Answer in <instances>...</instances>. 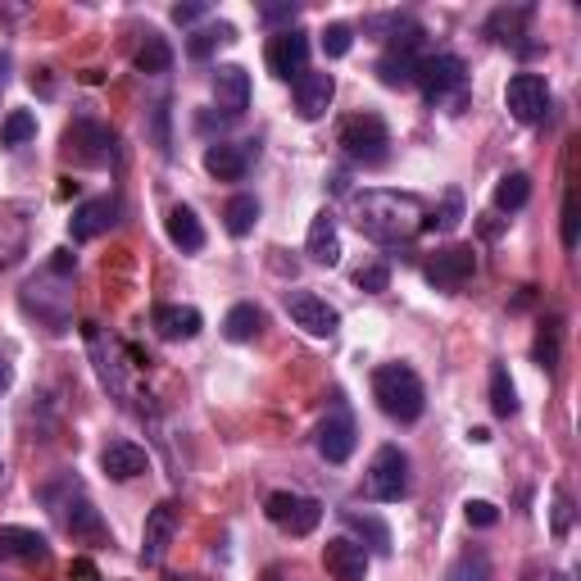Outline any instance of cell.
<instances>
[{
    "label": "cell",
    "instance_id": "obj_10",
    "mask_svg": "<svg viewBox=\"0 0 581 581\" xmlns=\"http://www.w3.org/2000/svg\"><path fill=\"white\" fill-rule=\"evenodd\" d=\"M472 273H477V250L472 245H445V250H437V255L422 264L427 287H437L445 295L464 291L472 282Z\"/></svg>",
    "mask_w": 581,
    "mask_h": 581
},
{
    "label": "cell",
    "instance_id": "obj_50",
    "mask_svg": "<svg viewBox=\"0 0 581 581\" xmlns=\"http://www.w3.org/2000/svg\"><path fill=\"white\" fill-rule=\"evenodd\" d=\"M550 581H568V577H564V572H554V577H550Z\"/></svg>",
    "mask_w": 581,
    "mask_h": 581
},
{
    "label": "cell",
    "instance_id": "obj_37",
    "mask_svg": "<svg viewBox=\"0 0 581 581\" xmlns=\"http://www.w3.org/2000/svg\"><path fill=\"white\" fill-rule=\"evenodd\" d=\"M464 223V195L459 191H445V205H441V214H427V223H422V232H454V227Z\"/></svg>",
    "mask_w": 581,
    "mask_h": 581
},
{
    "label": "cell",
    "instance_id": "obj_19",
    "mask_svg": "<svg viewBox=\"0 0 581 581\" xmlns=\"http://www.w3.org/2000/svg\"><path fill=\"white\" fill-rule=\"evenodd\" d=\"M214 100L227 118H241L250 110V73L241 64H218L214 68Z\"/></svg>",
    "mask_w": 581,
    "mask_h": 581
},
{
    "label": "cell",
    "instance_id": "obj_11",
    "mask_svg": "<svg viewBox=\"0 0 581 581\" xmlns=\"http://www.w3.org/2000/svg\"><path fill=\"white\" fill-rule=\"evenodd\" d=\"M178 527H182V504L178 500H160L155 509L146 514V527H141V564L146 568L164 564V554H168L173 536H178Z\"/></svg>",
    "mask_w": 581,
    "mask_h": 581
},
{
    "label": "cell",
    "instance_id": "obj_29",
    "mask_svg": "<svg viewBox=\"0 0 581 581\" xmlns=\"http://www.w3.org/2000/svg\"><path fill=\"white\" fill-rule=\"evenodd\" d=\"M527 200H532V178H527L522 168L504 173V178L495 182V210H500V214H518Z\"/></svg>",
    "mask_w": 581,
    "mask_h": 581
},
{
    "label": "cell",
    "instance_id": "obj_41",
    "mask_svg": "<svg viewBox=\"0 0 581 581\" xmlns=\"http://www.w3.org/2000/svg\"><path fill=\"white\" fill-rule=\"evenodd\" d=\"M572 527V500L568 491H554V536H568Z\"/></svg>",
    "mask_w": 581,
    "mask_h": 581
},
{
    "label": "cell",
    "instance_id": "obj_40",
    "mask_svg": "<svg viewBox=\"0 0 581 581\" xmlns=\"http://www.w3.org/2000/svg\"><path fill=\"white\" fill-rule=\"evenodd\" d=\"M464 518H468L472 527H495V522H500V509H495L491 500H468V504H464Z\"/></svg>",
    "mask_w": 581,
    "mask_h": 581
},
{
    "label": "cell",
    "instance_id": "obj_3",
    "mask_svg": "<svg viewBox=\"0 0 581 581\" xmlns=\"http://www.w3.org/2000/svg\"><path fill=\"white\" fill-rule=\"evenodd\" d=\"M337 146L345 150V160H355L364 168H382L391 160V128L382 114H350L341 128H337Z\"/></svg>",
    "mask_w": 581,
    "mask_h": 581
},
{
    "label": "cell",
    "instance_id": "obj_6",
    "mask_svg": "<svg viewBox=\"0 0 581 581\" xmlns=\"http://www.w3.org/2000/svg\"><path fill=\"white\" fill-rule=\"evenodd\" d=\"M64 160L83 164V168H105L114 160V132L110 123H96V118H78L64 128Z\"/></svg>",
    "mask_w": 581,
    "mask_h": 581
},
{
    "label": "cell",
    "instance_id": "obj_26",
    "mask_svg": "<svg viewBox=\"0 0 581 581\" xmlns=\"http://www.w3.org/2000/svg\"><path fill=\"white\" fill-rule=\"evenodd\" d=\"M255 223H260V200L250 195V191H237L232 200L223 205V227H227V237H250L255 232Z\"/></svg>",
    "mask_w": 581,
    "mask_h": 581
},
{
    "label": "cell",
    "instance_id": "obj_48",
    "mask_svg": "<svg viewBox=\"0 0 581 581\" xmlns=\"http://www.w3.org/2000/svg\"><path fill=\"white\" fill-rule=\"evenodd\" d=\"M5 73H10V60L0 55V91H5Z\"/></svg>",
    "mask_w": 581,
    "mask_h": 581
},
{
    "label": "cell",
    "instance_id": "obj_7",
    "mask_svg": "<svg viewBox=\"0 0 581 581\" xmlns=\"http://www.w3.org/2000/svg\"><path fill=\"white\" fill-rule=\"evenodd\" d=\"M504 105H509V114L518 123H527V128H541L554 110V91L541 73H514L509 87H504Z\"/></svg>",
    "mask_w": 581,
    "mask_h": 581
},
{
    "label": "cell",
    "instance_id": "obj_35",
    "mask_svg": "<svg viewBox=\"0 0 581 581\" xmlns=\"http://www.w3.org/2000/svg\"><path fill=\"white\" fill-rule=\"evenodd\" d=\"M37 137V114L33 110H14L5 123H0V146H23V141H33Z\"/></svg>",
    "mask_w": 581,
    "mask_h": 581
},
{
    "label": "cell",
    "instance_id": "obj_49",
    "mask_svg": "<svg viewBox=\"0 0 581 581\" xmlns=\"http://www.w3.org/2000/svg\"><path fill=\"white\" fill-rule=\"evenodd\" d=\"M522 581H541V572H536V568H527V572H522Z\"/></svg>",
    "mask_w": 581,
    "mask_h": 581
},
{
    "label": "cell",
    "instance_id": "obj_14",
    "mask_svg": "<svg viewBox=\"0 0 581 581\" xmlns=\"http://www.w3.org/2000/svg\"><path fill=\"white\" fill-rule=\"evenodd\" d=\"M118 214H123V200H118V195L83 200V205L73 210V218H68V237H73V241H96V237H105L110 227L118 223Z\"/></svg>",
    "mask_w": 581,
    "mask_h": 581
},
{
    "label": "cell",
    "instance_id": "obj_38",
    "mask_svg": "<svg viewBox=\"0 0 581 581\" xmlns=\"http://www.w3.org/2000/svg\"><path fill=\"white\" fill-rule=\"evenodd\" d=\"M450 581H491V559L482 550H468L450 564Z\"/></svg>",
    "mask_w": 581,
    "mask_h": 581
},
{
    "label": "cell",
    "instance_id": "obj_20",
    "mask_svg": "<svg viewBox=\"0 0 581 581\" xmlns=\"http://www.w3.org/2000/svg\"><path fill=\"white\" fill-rule=\"evenodd\" d=\"M146 468H150V454L137 441H110L100 450V472H105L110 482H132Z\"/></svg>",
    "mask_w": 581,
    "mask_h": 581
},
{
    "label": "cell",
    "instance_id": "obj_32",
    "mask_svg": "<svg viewBox=\"0 0 581 581\" xmlns=\"http://www.w3.org/2000/svg\"><path fill=\"white\" fill-rule=\"evenodd\" d=\"M223 41H237V28H232V23H205V28L191 33L187 55H191V60H210L214 46H223Z\"/></svg>",
    "mask_w": 581,
    "mask_h": 581
},
{
    "label": "cell",
    "instance_id": "obj_5",
    "mask_svg": "<svg viewBox=\"0 0 581 581\" xmlns=\"http://www.w3.org/2000/svg\"><path fill=\"white\" fill-rule=\"evenodd\" d=\"M364 491L377 504H400L404 495H409V454H404L400 445H382V450H377L372 464H368Z\"/></svg>",
    "mask_w": 581,
    "mask_h": 581
},
{
    "label": "cell",
    "instance_id": "obj_46",
    "mask_svg": "<svg viewBox=\"0 0 581 581\" xmlns=\"http://www.w3.org/2000/svg\"><path fill=\"white\" fill-rule=\"evenodd\" d=\"M50 268H55L60 277H64V273H73V255H68V250H55V260H50Z\"/></svg>",
    "mask_w": 581,
    "mask_h": 581
},
{
    "label": "cell",
    "instance_id": "obj_22",
    "mask_svg": "<svg viewBox=\"0 0 581 581\" xmlns=\"http://www.w3.org/2000/svg\"><path fill=\"white\" fill-rule=\"evenodd\" d=\"M150 323H155V332L164 341H195L200 327H205V314H200L195 305H160L155 314H150Z\"/></svg>",
    "mask_w": 581,
    "mask_h": 581
},
{
    "label": "cell",
    "instance_id": "obj_1",
    "mask_svg": "<svg viewBox=\"0 0 581 581\" xmlns=\"http://www.w3.org/2000/svg\"><path fill=\"white\" fill-rule=\"evenodd\" d=\"M350 214H355L359 232L377 245H409L427 223V205L414 191H387V187L350 195Z\"/></svg>",
    "mask_w": 581,
    "mask_h": 581
},
{
    "label": "cell",
    "instance_id": "obj_17",
    "mask_svg": "<svg viewBox=\"0 0 581 581\" xmlns=\"http://www.w3.org/2000/svg\"><path fill=\"white\" fill-rule=\"evenodd\" d=\"M255 160V141H214L205 150V173L218 182H241Z\"/></svg>",
    "mask_w": 581,
    "mask_h": 581
},
{
    "label": "cell",
    "instance_id": "obj_25",
    "mask_svg": "<svg viewBox=\"0 0 581 581\" xmlns=\"http://www.w3.org/2000/svg\"><path fill=\"white\" fill-rule=\"evenodd\" d=\"M168 241L182 250V255H195V250H205V227H200L195 210L191 205H173L168 210Z\"/></svg>",
    "mask_w": 581,
    "mask_h": 581
},
{
    "label": "cell",
    "instance_id": "obj_34",
    "mask_svg": "<svg viewBox=\"0 0 581 581\" xmlns=\"http://www.w3.org/2000/svg\"><path fill=\"white\" fill-rule=\"evenodd\" d=\"M491 409H495V418H514L518 414V391H514V377H509L504 364L491 368Z\"/></svg>",
    "mask_w": 581,
    "mask_h": 581
},
{
    "label": "cell",
    "instance_id": "obj_21",
    "mask_svg": "<svg viewBox=\"0 0 581 581\" xmlns=\"http://www.w3.org/2000/svg\"><path fill=\"white\" fill-rule=\"evenodd\" d=\"M0 554L18 564H46L50 559V541L37 532V527H0Z\"/></svg>",
    "mask_w": 581,
    "mask_h": 581
},
{
    "label": "cell",
    "instance_id": "obj_45",
    "mask_svg": "<svg viewBox=\"0 0 581 581\" xmlns=\"http://www.w3.org/2000/svg\"><path fill=\"white\" fill-rule=\"evenodd\" d=\"M295 14H300L295 5H264V10H260L264 23H295Z\"/></svg>",
    "mask_w": 581,
    "mask_h": 581
},
{
    "label": "cell",
    "instance_id": "obj_39",
    "mask_svg": "<svg viewBox=\"0 0 581 581\" xmlns=\"http://www.w3.org/2000/svg\"><path fill=\"white\" fill-rule=\"evenodd\" d=\"M355 287L368 291V295H382V291L391 287V268H387V264H364V268L355 273Z\"/></svg>",
    "mask_w": 581,
    "mask_h": 581
},
{
    "label": "cell",
    "instance_id": "obj_30",
    "mask_svg": "<svg viewBox=\"0 0 581 581\" xmlns=\"http://www.w3.org/2000/svg\"><path fill=\"white\" fill-rule=\"evenodd\" d=\"M60 518H64V527L73 536H105V522H100V514L91 509V500L87 495H78V504H64V509H55Z\"/></svg>",
    "mask_w": 581,
    "mask_h": 581
},
{
    "label": "cell",
    "instance_id": "obj_27",
    "mask_svg": "<svg viewBox=\"0 0 581 581\" xmlns=\"http://www.w3.org/2000/svg\"><path fill=\"white\" fill-rule=\"evenodd\" d=\"M264 332V310L260 305H232L227 310V318H223V337L227 341H237V345H245V341H255Z\"/></svg>",
    "mask_w": 581,
    "mask_h": 581
},
{
    "label": "cell",
    "instance_id": "obj_31",
    "mask_svg": "<svg viewBox=\"0 0 581 581\" xmlns=\"http://www.w3.org/2000/svg\"><path fill=\"white\" fill-rule=\"evenodd\" d=\"M345 518V527H355V532L377 550V554H391V527L382 522V518H372V514H359V509H345L341 514Z\"/></svg>",
    "mask_w": 581,
    "mask_h": 581
},
{
    "label": "cell",
    "instance_id": "obj_13",
    "mask_svg": "<svg viewBox=\"0 0 581 581\" xmlns=\"http://www.w3.org/2000/svg\"><path fill=\"white\" fill-rule=\"evenodd\" d=\"M268 73L282 83H295L300 73H310V33L300 28H282L273 41H268Z\"/></svg>",
    "mask_w": 581,
    "mask_h": 581
},
{
    "label": "cell",
    "instance_id": "obj_2",
    "mask_svg": "<svg viewBox=\"0 0 581 581\" xmlns=\"http://www.w3.org/2000/svg\"><path fill=\"white\" fill-rule=\"evenodd\" d=\"M372 400L391 422H418L427 414V391H422V377L409 364H382L372 368Z\"/></svg>",
    "mask_w": 581,
    "mask_h": 581
},
{
    "label": "cell",
    "instance_id": "obj_44",
    "mask_svg": "<svg viewBox=\"0 0 581 581\" xmlns=\"http://www.w3.org/2000/svg\"><path fill=\"white\" fill-rule=\"evenodd\" d=\"M68 581H105V577H100V568L91 559H73L68 564Z\"/></svg>",
    "mask_w": 581,
    "mask_h": 581
},
{
    "label": "cell",
    "instance_id": "obj_9",
    "mask_svg": "<svg viewBox=\"0 0 581 581\" xmlns=\"http://www.w3.org/2000/svg\"><path fill=\"white\" fill-rule=\"evenodd\" d=\"M264 514H268L273 527H282L287 536H310L323 522V504L310 500V495H295V491H273L264 500Z\"/></svg>",
    "mask_w": 581,
    "mask_h": 581
},
{
    "label": "cell",
    "instance_id": "obj_15",
    "mask_svg": "<svg viewBox=\"0 0 581 581\" xmlns=\"http://www.w3.org/2000/svg\"><path fill=\"white\" fill-rule=\"evenodd\" d=\"M314 441H318V454H323L327 464H345L350 454H355V441L359 437H355V418H350L345 404H337V409L318 422Z\"/></svg>",
    "mask_w": 581,
    "mask_h": 581
},
{
    "label": "cell",
    "instance_id": "obj_4",
    "mask_svg": "<svg viewBox=\"0 0 581 581\" xmlns=\"http://www.w3.org/2000/svg\"><path fill=\"white\" fill-rule=\"evenodd\" d=\"M418 46H422V28H418V23H404V18H400V28H395L391 46L382 50V60H377V78H382V87H395V91L414 87L418 64H422Z\"/></svg>",
    "mask_w": 581,
    "mask_h": 581
},
{
    "label": "cell",
    "instance_id": "obj_36",
    "mask_svg": "<svg viewBox=\"0 0 581 581\" xmlns=\"http://www.w3.org/2000/svg\"><path fill=\"white\" fill-rule=\"evenodd\" d=\"M318 46H323L327 60H345L350 46H355V28H350V23H327V28L318 33Z\"/></svg>",
    "mask_w": 581,
    "mask_h": 581
},
{
    "label": "cell",
    "instance_id": "obj_23",
    "mask_svg": "<svg viewBox=\"0 0 581 581\" xmlns=\"http://www.w3.org/2000/svg\"><path fill=\"white\" fill-rule=\"evenodd\" d=\"M305 255H310L314 264H323V268H332V264L341 260V232H337V218L327 214V210H318V214L310 218Z\"/></svg>",
    "mask_w": 581,
    "mask_h": 581
},
{
    "label": "cell",
    "instance_id": "obj_42",
    "mask_svg": "<svg viewBox=\"0 0 581 581\" xmlns=\"http://www.w3.org/2000/svg\"><path fill=\"white\" fill-rule=\"evenodd\" d=\"M564 245L577 250V195H564Z\"/></svg>",
    "mask_w": 581,
    "mask_h": 581
},
{
    "label": "cell",
    "instance_id": "obj_12",
    "mask_svg": "<svg viewBox=\"0 0 581 581\" xmlns=\"http://www.w3.org/2000/svg\"><path fill=\"white\" fill-rule=\"evenodd\" d=\"M287 314H291V323L300 327V332H310V337H318V341H332L337 337V327H341V314L327 305L323 295H314V291H287Z\"/></svg>",
    "mask_w": 581,
    "mask_h": 581
},
{
    "label": "cell",
    "instance_id": "obj_33",
    "mask_svg": "<svg viewBox=\"0 0 581 581\" xmlns=\"http://www.w3.org/2000/svg\"><path fill=\"white\" fill-rule=\"evenodd\" d=\"M173 68V46L160 37V33H146V41H141V50H137V73H168Z\"/></svg>",
    "mask_w": 581,
    "mask_h": 581
},
{
    "label": "cell",
    "instance_id": "obj_47",
    "mask_svg": "<svg viewBox=\"0 0 581 581\" xmlns=\"http://www.w3.org/2000/svg\"><path fill=\"white\" fill-rule=\"evenodd\" d=\"M10 382H14V364H10L5 355H0V395L10 391Z\"/></svg>",
    "mask_w": 581,
    "mask_h": 581
},
{
    "label": "cell",
    "instance_id": "obj_16",
    "mask_svg": "<svg viewBox=\"0 0 581 581\" xmlns=\"http://www.w3.org/2000/svg\"><path fill=\"white\" fill-rule=\"evenodd\" d=\"M332 100H337V78L332 73H300L295 78V114L305 118V123H314V118H323L327 110H332Z\"/></svg>",
    "mask_w": 581,
    "mask_h": 581
},
{
    "label": "cell",
    "instance_id": "obj_8",
    "mask_svg": "<svg viewBox=\"0 0 581 581\" xmlns=\"http://www.w3.org/2000/svg\"><path fill=\"white\" fill-rule=\"evenodd\" d=\"M427 96V105H445V100H459L468 87V68L459 55H427L418 64V78H414Z\"/></svg>",
    "mask_w": 581,
    "mask_h": 581
},
{
    "label": "cell",
    "instance_id": "obj_43",
    "mask_svg": "<svg viewBox=\"0 0 581 581\" xmlns=\"http://www.w3.org/2000/svg\"><path fill=\"white\" fill-rule=\"evenodd\" d=\"M205 14H210L205 5H173V23H178V28H191V23H200Z\"/></svg>",
    "mask_w": 581,
    "mask_h": 581
},
{
    "label": "cell",
    "instance_id": "obj_24",
    "mask_svg": "<svg viewBox=\"0 0 581 581\" xmlns=\"http://www.w3.org/2000/svg\"><path fill=\"white\" fill-rule=\"evenodd\" d=\"M527 23H532V5H518V10H495V14L487 18V33H491L500 46H514V50H522V55H527V50H532V46L522 41V28H527Z\"/></svg>",
    "mask_w": 581,
    "mask_h": 581
},
{
    "label": "cell",
    "instance_id": "obj_18",
    "mask_svg": "<svg viewBox=\"0 0 581 581\" xmlns=\"http://www.w3.org/2000/svg\"><path fill=\"white\" fill-rule=\"evenodd\" d=\"M323 568L332 581H368V550L350 536H337L323 545Z\"/></svg>",
    "mask_w": 581,
    "mask_h": 581
},
{
    "label": "cell",
    "instance_id": "obj_28",
    "mask_svg": "<svg viewBox=\"0 0 581 581\" xmlns=\"http://www.w3.org/2000/svg\"><path fill=\"white\" fill-rule=\"evenodd\" d=\"M532 359H536L545 372H554V368H559V359H564V318H559V314L541 323L536 345H532Z\"/></svg>",
    "mask_w": 581,
    "mask_h": 581
}]
</instances>
